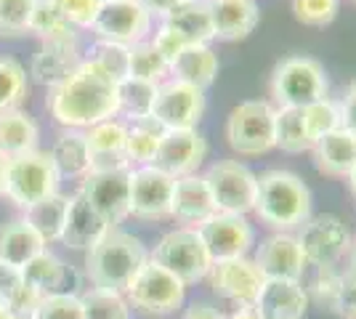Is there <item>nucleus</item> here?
I'll use <instances>...</instances> for the list:
<instances>
[{"mask_svg": "<svg viewBox=\"0 0 356 319\" xmlns=\"http://www.w3.org/2000/svg\"><path fill=\"white\" fill-rule=\"evenodd\" d=\"M51 117L67 131H88L118 117V80L90 59L77 64L72 75L48 93Z\"/></svg>", "mask_w": 356, "mask_h": 319, "instance_id": "f257e3e1", "label": "nucleus"}, {"mask_svg": "<svg viewBox=\"0 0 356 319\" xmlns=\"http://www.w3.org/2000/svg\"><path fill=\"white\" fill-rule=\"evenodd\" d=\"M252 213L274 231H296L312 218V189L293 170H264Z\"/></svg>", "mask_w": 356, "mask_h": 319, "instance_id": "f03ea898", "label": "nucleus"}, {"mask_svg": "<svg viewBox=\"0 0 356 319\" xmlns=\"http://www.w3.org/2000/svg\"><path fill=\"white\" fill-rule=\"evenodd\" d=\"M149 253L144 243L122 229H109L90 250H86V274L99 290L125 293L136 274L147 266Z\"/></svg>", "mask_w": 356, "mask_h": 319, "instance_id": "7ed1b4c3", "label": "nucleus"}, {"mask_svg": "<svg viewBox=\"0 0 356 319\" xmlns=\"http://www.w3.org/2000/svg\"><path fill=\"white\" fill-rule=\"evenodd\" d=\"M277 106L266 99L239 101L226 117V141L242 157H258L277 147L274 138Z\"/></svg>", "mask_w": 356, "mask_h": 319, "instance_id": "20e7f679", "label": "nucleus"}, {"mask_svg": "<svg viewBox=\"0 0 356 319\" xmlns=\"http://www.w3.org/2000/svg\"><path fill=\"white\" fill-rule=\"evenodd\" d=\"M59 170L48 152H30L6 160V197L22 211L59 192Z\"/></svg>", "mask_w": 356, "mask_h": 319, "instance_id": "39448f33", "label": "nucleus"}, {"mask_svg": "<svg viewBox=\"0 0 356 319\" xmlns=\"http://www.w3.org/2000/svg\"><path fill=\"white\" fill-rule=\"evenodd\" d=\"M325 67L312 56H287L271 72V96L277 106H303L327 99Z\"/></svg>", "mask_w": 356, "mask_h": 319, "instance_id": "423d86ee", "label": "nucleus"}, {"mask_svg": "<svg viewBox=\"0 0 356 319\" xmlns=\"http://www.w3.org/2000/svg\"><path fill=\"white\" fill-rule=\"evenodd\" d=\"M152 261H157L170 274H176L184 285L205 279L213 269L208 245L202 240L200 229L192 227H176L163 234V240L154 245Z\"/></svg>", "mask_w": 356, "mask_h": 319, "instance_id": "0eeeda50", "label": "nucleus"}, {"mask_svg": "<svg viewBox=\"0 0 356 319\" xmlns=\"http://www.w3.org/2000/svg\"><path fill=\"white\" fill-rule=\"evenodd\" d=\"M216 213H234V215H248L255 208V195H258V173L239 160H218L216 165L208 167L205 173Z\"/></svg>", "mask_w": 356, "mask_h": 319, "instance_id": "6e6552de", "label": "nucleus"}, {"mask_svg": "<svg viewBox=\"0 0 356 319\" xmlns=\"http://www.w3.org/2000/svg\"><path fill=\"white\" fill-rule=\"evenodd\" d=\"M128 304L144 314H170L186 301V285L170 274L157 261H147V266L136 274V279L122 293Z\"/></svg>", "mask_w": 356, "mask_h": 319, "instance_id": "1a4fd4ad", "label": "nucleus"}, {"mask_svg": "<svg viewBox=\"0 0 356 319\" xmlns=\"http://www.w3.org/2000/svg\"><path fill=\"white\" fill-rule=\"evenodd\" d=\"M296 237L303 247V256L309 261V266H316V269L335 266L351 250V243H354L348 224L335 213L312 215L298 229Z\"/></svg>", "mask_w": 356, "mask_h": 319, "instance_id": "9d476101", "label": "nucleus"}, {"mask_svg": "<svg viewBox=\"0 0 356 319\" xmlns=\"http://www.w3.org/2000/svg\"><path fill=\"white\" fill-rule=\"evenodd\" d=\"M131 173L134 167H106L83 176L80 195L112 227L131 215Z\"/></svg>", "mask_w": 356, "mask_h": 319, "instance_id": "9b49d317", "label": "nucleus"}, {"mask_svg": "<svg viewBox=\"0 0 356 319\" xmlns=\"http://www.w3.org/2000/svg\"><path fill=\"white\" fill-rule=\"evenodd\" d=\"M90 30L99 35V40L131 48L149 38L152 16L138 0H104Z\"/></svg>", "mask_w": 356, "mask_h": 319, "instance_id": "f8f14e48", "label": "nucleus"}, {"mask_svg": "<svg viewBox=\"0 0 356 319\" xmlns=\"http://www.w3.org/2000/svg\"><path fill=\"white\" fill-rule=\"evenodd\" d=\"M176 179L154 165L134 167L131 173V215L141 221H165L173 211Z\"/></svg>", "mask_w": 356, "mask_h": 319, "instance_id": "ddd939ff", "label": "nucleus"}, {"mask_svg": "<svg viewBox=\"0 0 356 319\" xmlns=\"http://www.w3.org/2000/svg\"><path fill=\"white\" fill-rule=\"evenodd\" d=\"M152 115L163 122L165 131L197 128V122L205 115V91L170 77V80L160 83Z\"/></svg>", "mask_w": 356, "mask_h": 319, "instance_id": "4468645a", "label": "nucleus"}, {"mask_svg": "<svg viewBox=\"0 0 356 319\" xmlns=\"http://www.w3.org/2000/svg\"><path fill=\"white\" fill-rule=\"evenodd\" d=\"M200 234L208 245L213 263L216 261L242 259L255 247V229L248 221V215L216 213L200 227Z\"/></svg>", "mask_w": 356, "mask_h": 319, "instance_id": "2eb2a0df", "label": "nucleus"}, {"mask_svg": "<svg viewBox=\"0 0 356 319\" xmlns=\"http://www.w3.org/2000/svg\"><path fill=\"white\" fill-rule=\"evenodd\" d=\"M252 261L261 269L264 279H298V282H303V274L309 269L303 247L293 231H271L266 240H261V245L255 247Z\"/></svg>", "mask_w": 356, "mask_h": 319, "instance_id": "dca6fc26", "label": "nucleus"}, {"mask_svg": "<svg viewBox=\"0 0 356 319\" xmlns=\"http://www.w3.org/2000/svg\"><path fill=\"white\" fill-rule=\"evenodd\" d=\"M208 157V141L197 128H178V131H165L157 147V157L152 165L165 170L168 176L181 179L192 176L200 170V165Z\"/></svg>", "mask_w": 356, "mask_h": 319, "instance_id": "f3484780", "label": "nucleus"}, {"mask_svg": "<svg viewBox=\"0 0 356 319\" xmlns=\"http://www.w3.org/2000/svg\"><path fill=\"white\" fill-rule=\"evenodd\" d=\"M205 279H210V288H213V293L218 298H226L234 306L255 304L258 293H261L264 282H266L250 256L216 261Z\"/></svg>", "mask_w": 356, "mask_h": 319, "instance_id": "a211bd4d", "label": "nucleus"}, {"mask_svg": "<svg viewBox=\"0 0 356 319\" xmlns=\"http://www.w3.org/2000/svg\"><path fill=\"white\" fill-rule=\"evenodd\" d=\"M309 304L306 285L298 279H266L255 298V309L264 319H303Z\"/></svg>", "mask_w": 356, "mask_h": 319, "instance_id": "6ab92c4d", "label": "nucleus"}, {"mask_svg": "<svg viewBox=\"0 0 356 319\" xmlns=\"http://www.w3.org/2000/svg\"><path fill=\"white\" fill-rule=\"evenodd\" d=\"M109 229L115 227L109 221H104L88 205V199L77 192V195L70 197V205H67V218H64V229H61L59 243L72 247V250H90Z\"/></svg>", "mask_w": 356, "mask_h": 319, "instance_id": "aec40b11", "label": "nucleus"}, {"mask_svg": "<svg viewBox=\"0 0 356 319\" xmlns=\"http://www.w3.org/2000/svg\"><path fill=\"white\" fill-rule=\"evenodd\" d=\"M210 215H216V205H213V195L205 183V176L192 173V176L176 179L170 218H176L181 227L200 229Z\"/></svg>", "mask_w": 356, "mask_h": 319, "instance_id": "412c9836", "label": "nucleus"}, {"mask_svg": "<svg viewBox=\"0 0 356 319\" xmlns=\"http://www.w3.org/2000/svg\"><path fill=\"white\" fill-rule=\"evenodd\" d=\"M125 138H128V122L104 120L86 131L90 152V170H106V167H131L125 160Z\"/></svg>", "mask_w": 356, "mask_h": 319, "instance_id": "4be33fe9", "label": "nucleus"}, {"mask_svg": "<svg viewBox=\"0 0 356 319\" xmlns=\"http://www.w3.org/2000/svg\"><path fill=\"white\" fill-rule=\"evenodd\" d=\"M213 32L218 40H242L248 38L258 19V3L255 0H208Z\"/></svg>", "mask_w": 356, "mask_h": 319, "instance_id": "5701e85b", "label": "nucleus"}, {"mask_svg": "<svg viewBox=\"0 0 356 319\" xmlns=\"http://www.w3.org/2000/svg\"><path fill=\"white\" fill-rule=\"evenodd\" d=\"M45 247L48 245L40 240V234L24 218L0 224V263L22 272L35 256L43 253Z\"/></svg>", "mask_w": 356, "mask_h": 319, "instance_id": "b1692460", "label": "nucleus"}, {"mask_svg": "<svg viewBox=\"0 0 356 319\" xmlns=\"http://www.w3.org/2000/svg\"><path fill=\"white\" fill-rule=\"evenodd\" d=\"M316 170L332 179H348L356 167V136L346 128H338L325 138H319L312 147Z\"/></svg>", "mask_w": 356, "mask_h": 319, "instance_id": "393cba45", "label": "nucleus"}, {"mask_svg": "<svg viewBox=\"0 0 356 319\" xmlns=\"http://www.w3.org/2000/svg\"><path fill=\"white\" fill-rule=\"evenodd\" d=\"M165 27L176 30L189 46H210L216 40L208 0H184L163 19Z\"/></svg>", "mask_w": 356, "mask_h": 319, "instance_id": "a878e982", "label": "nucleus"}, {"mask_svg": "<svg viewBox=\"0 0 356 319\" xmlns=\"http://www.w3.org/2000/svg\"><path fill=\"white\" fill-rule=\"evenodd\" d=\"M38 122L22 109H8L0 115V157L14 160L38 149Z\"/></svg>", "mask_w": 356, "mask_h": 319, "instance_id": "bb28decb", "label": "nucleus"}, {"mask_svg": "<svg viewBox=\"0 0 356 319\" xmlns=\"http://www.w3.org/2000/svg\"><path fill=\"white\" fill-rule=\"evenodd\" d=\"M80 61L77 46H43L32 59L30 75L45 88H56L77 69Z\"/></svg>", "mask_w": 356, "mask_h": 319, "instance_id": "cd10ccee", "label": "nucleus"}, {"mask_svg": "<svg viewBox=\"0 0 356 319\" xmlns=\"http://www.w3.org/2000/svg\"><path fill=\"white\" fill-rule=\"evenodd\" d=\"M218 67H221L218 56L210 46H186L181 51V56L173 61L170 77L205 91V88L213 85V80L218 75Z\"/></svg>", "mask_w": 356, "mask_h": 319, "instance_id": "c85d7f7f", "label": "nucleus"}, {"mask_svg": "<svg viewBox=\"0 0 356 319\" xmlns=\"http://www.w3.org/2000/svg\"><path fill=\"white\" fill-rule=\"evenodd\" d=\"M30 30L43 38V46H77V30L61 14L56 0H35Z\"/></svg>", "mask_w": 356, "mask_h": 319, "instance_id": "c756f323", "label": "nucleus"}, {"mask_svg": "<svg viewBox=\"0 0 356 319\" xmlns=\"http://www.w3.org/2000/svg\"><path fill=\"white\" fill-rule=\"evenodd\" d=\"M163 133H165L163 122L157 120L154 115H147V117H138V120L128 122L125 160L131 163V167H144L154 163Z\"/></svg>", "mask_w": 356, "mask_h": 319, "instance_id": "7c9ffc66", "label": "nucleus"}, {"mask_svg": "<svg viewBox=\"0 0 356 319\" xmlns=\"http://www.w3.org/2000/svg\"><path fill=\"white\" fill-rule=\"evenodd\" d=\"M48 154H51L54 165L59 170V176L83 179L90 170V152L88 141H86V131H64Z\"/></svg>", "mask_w": 356, "mask_h": 319, "instance_id": "2f4dec72", "label": "nucleus"}, {"mask_svg": "<svg viewBox=\"0 0 356 319\" xmlns=\"http://www.w3.org/2000/svg\"><path fill=\"white\" fill-rule=\"evenodd\" d=\"M22 277H24V282H27L32 290H38L40 295L70 293V290H64L67 277H70L67 263H64L59 256H54L48 247H45L40 256H35V259L22 269Z\"/></svg>", "mask_w": 356, "mask_h": 319, "instance_id": "473e14b6", "label": "nucleus"}, {"mask_svg": "<svg viewBox=\"0 0 356 319\" xmlns=\"http://www.w3.org/2000/svg\"><path fill=\"white\" fill-rule=\"evenodd\" d=\"M67 205H70V197H64V195L56 192V195H51L48 199H40L32 208H27L22 218L40 234V240L45 245L59 243L61 229H64V218H67Z\"/></svg>", "mask_w": 356, "mask_h": 319, "instance_id": "72a5a7b5", "label": "nucleus"}, {"mask_svg": "<svg viewBox=\"0 0 356 319\" xmlns=\"http://www.w3.org/2000/svg\"><path fill=\"white\" fill-rule=\"evenodd\" d=\"M274 138H277V147L290 154L309 152L314 147L309 131H306V122H303V112L298 106H277Z\"/></svg>", "mask_w": 356, "mask_h": 319, "instance_id": "f704fd0d", "label": "nucleus"}, {"mask_svg": "<svg viewBox=\"0 0 356 319\" xmlns=\"http://www.w3.org/2000/svg\"><path fill=\"white\" fill-rule=\"evenodd\" d=\"M157 88L154 83L147 80H136V77H125L118 83V115H125L128 122L147 117L154 109V99H157Z\"/></svg>", "mask_w": 356, "mask_h": 319, "instance_id": "c9c22d12", "label": "nucleus"}, {"mask_svg": "<svg viewBox=\"0 0 356 319\" xmlns=\"http://www.w3.org/2000/svg\"><path fill=\"white\" fill-rule=\"evenodd\" d=\"M83 319H131V304L122 293L90 288L80 295Z\"/></svg>", "mask_w": 356, "mask_h": 319, "instance_id": "e433bc0d", "label": "nucleus"}, {"mask_svg": "<svg viewBox=\"0 0 356 319\" xmlns=\"http://www.w3.org/2000/svg\"><path fill=\"white\" fill-rule=\"evenodd\" d=\"M170 75V67L168 61L154 51V46L144 40V43H136L131 46V61H128V77H136V80H147V83H154L160 85L165 83V77Z\"/></svg>", "mask_w": 356, "mask_h": 319, "instance_id": "4c0bfd02", "label": "nucleus"}, {"mask_svg": "<svg viewBox=\"0 0 356 319\" xmlns=\"http://www.w3.org/2000/svg\"><path fill=\"white\" fill-rule=\"evenodd\" d=\"M27 99V72L16 59H0V115Z\"/></svg>", "mask_w": 356, "mask_h": 319, "instance_id": "58836bf2", "label": "nucleus"}, {"mask_svg": "<svg viewBox=\"0 0 356 319\" xmlns=\"http://www.w3.org/2000/svg\"><path fill=\"white\" fill-rule=\"evenodd\" d=\"M300 112H303V122H306L312 144H316L319 138H325L327 133L341 128V112H338V104L332 99H319L314 104L303 106Z\"/></svg>", "mask_w": 356, "mask_h": 319, "instance_id": "ea45409f", "label": "nucleus"}, {"mask_svg": "<svg viewBox=\"0 0 356 319\" xmlns=\"http://www.w3.org/2000/svg\"><path fill=\"white\" fill-rule=\"evenodd\" d=\"M30 319H83V301L74 293H51L38 301Z\"/></svg>", "mask_w": 356, "mask_h": 319, "instance_id": "a19ab883", "label": "nucleus"}, {"mask_svg": "<svg viewBox=\"0 0 356 319\" xmlns=\"http://www.w3.org/2000/svg\"><path fill=\"white\" fill-rule=\"evenodd\" d=\"M86 59L96 61L109 77L115 80H125L128 77V61H131V48L120 46V43H109V40H96V46L90 48Z\"/></svg>", "mask_w": 356, "mask_h": 319, "instance_id": "79ce46f5", "label": "nucleus"}, {"mask_svg": "<svg viewBox=\"0 0 356 319\" xmlns=\"http://www.w3.org/2000/svg\"><path fill=\"white\" fill-rule=\"evenodd\" d=\"M341 11V0H293V14L300 24L325 27Z\"/></svg>", "mask_w": 356, "mask_h": 319, "instance_id": "37998d69", "label": "nucleus"}, {"mask_svg": "<svg viewBox=\"0 0 356 319\" xmlns=\"http://www.w3.org/2000/svg\"><path fill=\"white\" fill-rule=\"evenodd\" d=\"M35 0H0V35L16 38L30 30Z\"/></svg>", "mask_w": 356, "mask_h": 319, "instance_id": "c03bdc74", "label": "nucleus"}, {"mask_svg": "<svg viewBox=\"0 0 356 319\" xmlns=\"http://www.w3.org/2000/svg\"><path fill=\"white\" fill-rule=\"evenodd\" d=\"M343 282H346V274L335 272V266H325V269H316L312 285L306 288V293H309V298H314L316 304L332 309V304H335V298H338V293L343 288Z\"/></svg>", "mask_w": 356, "mask_h": 319, "instance_id": "a18cd8bd", "label": "nucleus"}, {"mask_svg": "<svg viewBox=\"0 0 356 319\" xmlns=\"http://www.w3.org/2000/svg\"><path fill=\"white\" fill-rule=\"evenodd\" d=\"M56 3L74 30H90L104 0H56Z\"/></svg>", "mask_w": 356, "mask_h": 319, "instance_id": "49530a36", "label": "nucleus"}, {"mask_svg": "<svg viewBox=\"0 0 356 319\" xmlns=\"http://www.w3.org/2000/svg\"><path fill=\"white\" fill-rule=\"evenodd\" d=\"M149 43H152L154 51L168 61V67H173V61L181 56V51L189 46V43H186L176 30H170V27H165V24H160V30L154 32V38H152Z\"/></svg>", "mask_w": 356, "mask_h": 319, "instance_id": "de8ad7c7", "label": "nucleus"}, {"mask_svg": "<svg viewBox=\"0 0 356 319\" xmlns=\"http://www.w3.org/2000/svg\"><path fill=\"white\" fill-rule=\"evenodd\" d=\"M332 311L343 319H356V277L346 274V282L332 304Z\"/></svg>", "mask_w": 356, "mask_h": 319, "instance_id": "09e8293b", "label": "nucleus"}, {"mask_svg": "<svg viewBox=\"0 0 356 319\" xmlns=\"http://www.w3.org/2000/svg\"><path fill=\"white\" fill-rule=\"evenodd\" d=\"M338 112H341V128H346L348 133L356 136V83L338 101Z\"/></svg>", "mask_w": 356, "mask_h": 319, "instance_id": "8fccbe9b", "label": "nucleus"}, {"mask_svg": "<svg viewBox=\"0 0 356 319\" xmlns=\"http://www.w3.org/2000/svg\"><path fill=\"white\" fill-rule=\"evenodd\" d=\"M184 319H226V314H223V311H218L213 304L194 301V304L184 311Z\"/></svg>", "mask_w": 356, "mask_h": 319, "instance_id": "3c124183", "label": "nucleus"}, {"mask_svg": "<svg viewBox=\"0 0 356 319\" xmlns=\"http://www.w3.org/2000/svg\"><path fill=\"white\" fill-rule=\"evenodd\" d=\"M138 3L147 8L152 19H154V16H157V19H165V16L170 14L178 3H184V0H138Z\"/></svg>", "mask_w": 356, "mask_h": 319, "instance_id": "603ef678", "label": "nucleus"}, {"mask_svg": "<svg viewBox=\"0 0 356 319\" xmlns=\"http://www.w3.org/2000/svg\"><path fill=\"white\" fill-rule=\"evenodd\" d=\"M226 319H264L261 311L255 309V304H245V306H234V311Z\"/></svg>", "mask_w": 356, "mask_h": 319, "instance_id": "864d4df0", "label": "nucleus"}, {"mask_svg": "<svg viewBox=\"0 0 356 319\" xmlns=\"http://www.w3.org/2000/svg\"><path fill=\"white\" fill-rule=\"evenodd\" d=\"M0 319H30L27 314H19L14 309H8V306H0Z\"/></svg>", "mask_w": 356, "mask_h": 319, "instance_id": "5fc2aeb1", "label": "nucleus"}, {"mask_svg": "<svg viewBox=\"0 0 356 319\" xmlns=\"http://www.w3.org/2000/svg\"><path fill=\"white\" fill-rule=\"evenodd\" d=\"M3 192H6V160L0 157V197H3Z\"/></svg>", "mask_w": 356, "mask_h": 319, "instance_id": "6e6d98bb", "label": "nucleus"}, {"mask_svg": "<svg viewBox=\"0 0 356 319\" xmlns=\"http://www.w3.org/2000/svg\"><path fill=\"white\" fill-rule=\"evenodd\" d=\"M351 277H356V240L351 243Z\"/></svg>", "mask_w": 356, "mask_h": 319, "instance_id": "4d7b16f0", "label": "nucleus"}, {"mask_svg": "<svg viewBox=\"0 0 356 319\" xmlns=\"http://www.w3.org/2000/svg\"><path fill=\"white\" fill-rule=\"evenodd\" d=\"M346 181L351 183V192H354V195H356V167H354V170H351V173H348V179H346Z\"/></svg>", "mask_w": 356, "mask_h": 319, "instance_id": "13d9d810", "label": "nucleus"}]
</instances>
